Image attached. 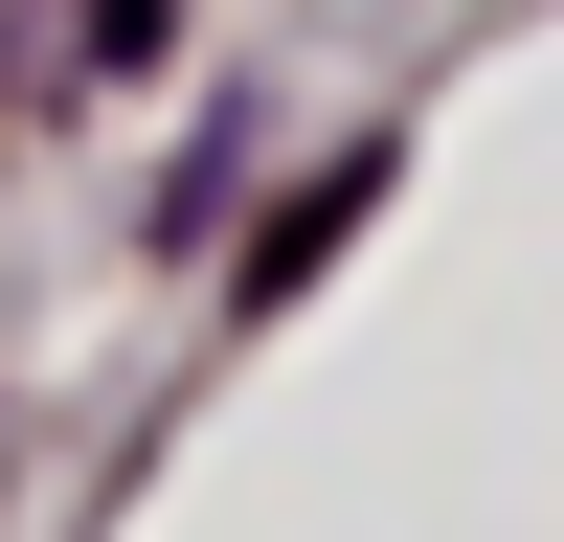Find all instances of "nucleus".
I'll return each instance as SVG.
<instances>
[{
	"mask_svg": "<svg viewBox=\"0 0 564 542\" xmlns=\"http://www.w3.org/2000/svg\"><path fill=\"white\" fill-rule=\"evenodd\" d=\"M361 204H384V159H361V136H339V181H294V204H271V249H249V294H294V271H316V249H339V226H361Z\"/></svg>",
	"mask_w": 564,
	"mask_h": 542,
	"instance_id": "f257e3e1",
	"label": "nucleus"
}]
</instances>
